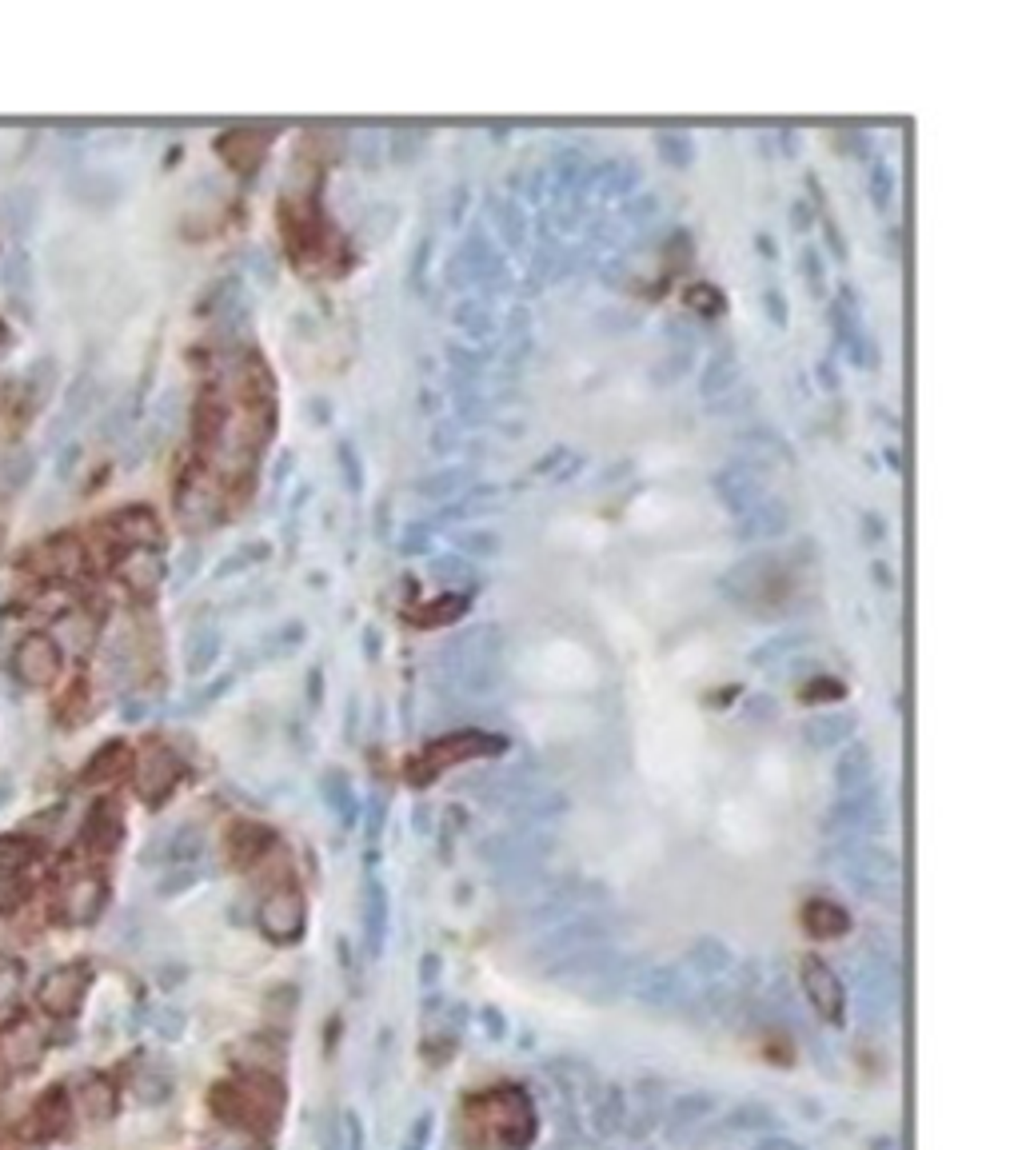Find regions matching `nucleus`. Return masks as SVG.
Returning a JSON list of instances; mask_svg holds the SVG:
<instances>
[{"label":"nucleus","mask_w":1022,"mask_h":1150,"mask_svg":"<svg viewBox=\"0 0 1022 1150\" xmlns=\"http://www.w3.org/2000/svg\"><path fill=\"white\" fill-rule=\"evenodd\" d=\"M803 987H807L811 1007L819 1010L826 1023H839V1018H843V987H839V979L831 975V967L819 963L815 954L803 963Z\"/></svg>","instance_id":"obj_1"},{"label":"nucleus","mask_w":1022,"mask_h":1150,"mask_svg":"<svg viewBox=\"0 0 1022 1150\" xmlns=\"http://www.w3.org/2000/svg\"><path fill=\"white\" fill-rule=\"evenodd\" d=\"M5 216H8V228H13L16 240H29L36 232V220H41V192H36L32 184L13 188L5 200Z\"/></svg>","instance_id":"obj_2"},{"label":"nucleus","mask_w":1022,"mask_h":1150,"mask_svg":"<svg viewBox=\"0 0 1022 1150\" xmlns=\"http://www.w3.org/2000/svg\"><path fill=\"white\" fill-rule=\"evenodd\" d=\"M635 995L643 999V1003H652V1007H671V1003H680L687 990H683V982H680V975H675L671 967H655L652 975L635 987Z\"/></svg>","instance_id":"obj_3"},{"label":"nucleus","mask_w":1022,"mask_h":1150,"mask_svg":"<svg viewBox=\"0 0 1022 1150\" xmlns=\"http://www.w3.org/2000/svg\"><path fill=\"white\" fill-rule=\"evenodd\" d=\"M72 987H80L77 971H57L52 979H44V990H41L44 1007H49L52 1015H72L80 1003V990H72Z\"/></svg>","instance_id":"obj_4"},{"label":"nucleus","mask_w":1022,"mask_h":1150,"mask_svg":"<svg viewBox=\"0 0 1022 1150\" xmlns=\"http://www.w3.org/2000/svg\"><path fill=\"white\" fill-rule=\"evenodd\" d=\"M715 1115V1099L703 1091H691V1094H675L671 1099V1127L675 1130H687V1127H699Z\"/></svg>","instance_id":"obj_5"},{"label":"nucleus","mask_w":1022,"mask_h":1150,"mask_svg":"<svg viewBox=\"0 0 1022 1150\" xmlns=\"http://www.w3.org/2000/svg\"><path fill=\"white\" fill-rule=\"evenodd\" d=\"M627 1127V1107H624V1091L607 1087L596 1102V1130L599 1135H616V1130Z\"/></svg>","instance_id":"obj_6"},{"label":"nucleus","mask_w":1022,"mask_h":1150,"mask_svg":"<svg viewBox=\"0 0 1022 1150\" xmlns=\"http://www.w3.org/2000/svg\"><path fill=\"white\" fill-rule=\"evenodd\" d=\"M727 1122L731 1130H743V1135H763V1130L775 1127V1110L767 1102H739Z\"/></svg>","instance_id":"obj_7"},{"label":"nucleus","mask_w":1022,"mask_h":1150,"mask_svg":"<svg viewBox=\"0 0 1022 1150\" xmlns=\"http://www.w3.org/2000/svg\"><path fill=\"white\" fill-rule=\"evenodd\" d=\"M32 471H36V460L29 448H16L0 460V479H5L8 488H24L32 479Z\"/></svg>","instance_id":"obj_8"},{"label":"nucleus","mask_w":1022,"mask_h":1150,"mask_svg":"<svg viewBox=\"0 0 1022 1150\" xmlns=\"http://www.w3.org/2000/svg\"><path fill=\"white\" fill-rule=\"evenodd\" d=\"M5 276H8L13 296H21V300H29V296L36 292V276H32V256L29 252H16L13 260H8Z\"/></svg>","instance_id":"obj_9"},{"label":"nucleus","mask_w":1022,"mask_h":1150,"mask_svg":"<svg viewBox=\"0 0 1022 1150\" xmlns=\"http://www.w3.org/2000/svg\"><path fill=\"white\" fill-rule=\"evenodd\" d=\"M759 1150H803L795 1143V1138H783V1135H767L763 1143H759Z\"/></svg>","instance_id":"obj_10"},{"label":"nucleus","mask_w":1022,"mask_h":1150,"mask_svg":"<svg viewBox=\"0 0 1022 1150\" xmlns=\"http://www.w3.org/2000/svg\"><path fill=\"white\" fill-rule=\"evenodd\" d=\"M348 1143H351V1150L364 1146V1127H360L356 1115H348Z\"/></svg>","instance_id":"obj_11"},{"label":"nucleus","mask_w":1022,"mask_h":1150,"mask_svg":"<svg viewBox=\"0 0 1022 1150\" xmlns=\"http://www.w3.org/2000/svg\"><path fill=\"white\" fill-rule=\"evenodd\" d=\"M72 463H77V448H68V452H64V456L57 460V476H60V479L72 471Z\"/></svg>","instance_id":"obj_12"}]
</instances>
